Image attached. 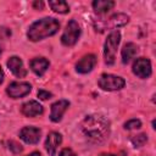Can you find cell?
Returning a JSON list of instances; mask_svg holds the SVG:
<instances>
[{
	"label": "cell",
	"mask_w": 156,
	"mask_h": 156,
	"mask_svg": "<svg viewBox=\"0 0 156 156\" xmlns=\"http://www.w3.org/2000/svg\"><path fill=\"white\" fill-rule=\"evenodd\" d=\"M80 130L88 140L99 144L107 139L110 134V122L100 115H90L80 123Z\"/></svg>",
	"instance_id": "cell-1"
},
{
	"label": "cell",
	"mask_w": 156,
	"mask_h": 156,
	"mask_svg": "<svg viewBox=\"0 0 156 156\" xmlns=\"http://www.w3.org/2000/svg\"><path fill=\"white\" fill-rule=\"evenodd\" d=\"M60 28V22L52 17H44L34 23H32L28 28L27 37L32 41H39L48 37L54 35Z\"/></svg>",
	"instance_id": "cell-2"
},
{
	"label": "cell",
	"mask_w": 156,
	"mask_h": 156,
	"mask_svg": "<svg viewBox=\"0 0 156 156\" xmlns=\"http://www.w3.org/2000/svg\"><path fill=\"white\" fill-rule=\"evenodd\" d=\"M129 21V16L126 13H113L108 18H94L93 24L96 32H105L106 29H115L127 24Z\"/></svg>",
	"instance_id": "cell-3"
},
{
	"label": "cell",
	"mask_w": 156,
	"mask_h": 156,
	"mask_svg": "<svg viewBox=\"0 0 156 156\" xmlns=\"http://www.w3.org/2000/svg\"><path fill=\"white\" fill-rule=\"evenodd\" d=\"M121 43V33L118 30H112L105 41L104 45V57L106 65H113L116 60V54L118 45Z\"/></svg>",
	"instance_id": "cell-4"
},
{
	"label": "cell",
	"mask_w": 156,
	"mask_h": 156,
	"mask_svg": "<svg viewBox=\"0 0 156 156\" xmlns=\"http://www.w3.org/2000/svg\"><path fill=\"white\" fill-rule=\"evenodd\" d=\"M98 84L104 90L115 91V90H119V89L124 88L126 80L122 77H119V76H115V74H110V73H104L98 79Z\"/></svg>",
	"instance_id": "cell-5"
},
{
	"label": "cell",
	"mask_w": 156,
	"mask_h": 156,
	"mask_svg": "<svg viewBox=\"0 0 156 156\" xmlns=\"http://www.w3.org/2000/svg\"><path fill=\"white\" fill-rule=\"evenodd\" d=\"M80 35V28H79V24L77 23V21L74 20H71L67 26H66V29L63 30L62 35H61V43L65 45V46H72L77 43L78 38Z\"/></svg>",
	"instance_id": "cell-6"
},
{
	"label": "cell",
	"mask_w": 156,
	"mask_h": 156,
	"mask_svg": "<svg viewBox=\"0 0 156 156\" xmlns=\"http://www.w3.org/2000/svg\"><path fill=\"white\" fill-rule=\"evenodd\" d=\"M32 90V85L27 82H12L7 85L6 93L12 99H20L29 94Z\"/></svg>",
	"instance_id": "cell-7"
},
{
	"label": "cell",
	"mask_w": 156,
	"mask_h": 156,
	"mask_svg": "<svg viewBox=\"0 0 156 156\" xmlns=\"http://www.w3.org/2000/svg\"><path fill=\"white\" fill-rule=\"evenodd\" d=\"M133 73L139 78H149L151 76V62L146 57H139L133 65Z\"/></svg>",
	"instance_id": "cell-8"
},
{
	"label": "cell",
	"mask_w": 156,
	"mask_h": 156,
	"mask_svg": "<svg viewBox=\"0 0 156 156\" xmlns=\"http://www.w3.org/2000/svg\"><path fill=\"white\" fill-rule=\"evenodd\" d=\"M96 65V56L94 54H88L84 55L77 63H76V71L78 73L85 74L88 72H90Z\"/></svg>",
	"instance_id": "cell-9"
},
{
	"label": "cell",
	"mask_w": 156,
	"mask_h": 156,
	"mask_svg": "<svg viewBox=\"0 0 156 156\" xmlns=\"http://www.w3.org/2000/svg\"><path fill=\"white\" fill-rule=\"evenodd\" d=\"M40 129L37 127H23L20 130V138L26 144H37L40 140Z\"/></svg>",
	"instance_id": "cell-10"
},
{
	"label": "cell",
	"mask_w": 156,
	"mask_h": 156,
	"mask_svg": "<svg viewBox=\"0 0 156 156\" xmlns=\"http://www.w3.org/2000/svg\"><path fill=\"white\" fill-rule=\"evenodd\" d=\"M68 106H69V101H68V100H65V99L54 102V104L51 105L50 119H51L52 122H55V123L60 122L61 118H62V116H63V113H65L66 110L68 108Z\"/></svg>",
	"instance_id": "cell-11"
},
{
	"label": "cell",
	"mask_w": 156,
	"mask_h": 156,
	"mask_svg": "<svg viewBox=\"0 0 156 156\" xmlns=\"http://www.w3.org/2000/svg\"><path fill=\"white\" fill-rule=\"evenodd\" d=\"M62 141V135L57 132H51L48 134L46 140H45V150L48 151V154L50 156H55L56 155V150L58 147V145Z\"/></svg>",
	"instance_id": "cell-12"
},
{
	"label": "cell",
	"mask_w": 156,
	"mask_h": 156,
	"mask_svg": "<svg viewBox=\"0 0 156 156\" xmlns=\"http://www.w3.org/2000/svg\"><path fill=\"white\" fill-rule=\"evenodd\" d=\"M7 67L18 78H23L27 76V69L24 68L23 66V62L22 60L18 57V56H12L9 58L7 61Z\"/></svg>",
	"instance_id": "cell-13"
},
{
	"label": "cell",
	"mask_w": 156,
	"mask_h": 156,
	"mask_svg": "<svg viewBox=\"0 0 156 156\" xmlns=\"http://www.w3.org/2000/svg\"><path fill=\"white\" fill-rule=\"evenodd\" d=\"M43 111H44L43 106H41L38 101H35V100H29V101L24 102V104L22 105V107H21V112H22L24 116H27V117H35V116H39V115L43 113Z\"/></svg>",
	"instance_id": "cell-14"
},
{
	"label": "cell",
	"mask_w": 156,
	"mask_h": 156,
	"mask_svg": "<svg viewBox=\"0 0 156 156\" xmlns=\"http://www.w3.org/2000/svg\"><path fill=\"white\" fill-rule=\"evenodd\" d=\"M49 60H46L45 57H35L29 62L30 69L37 74V76H43L46 69L49 68Z\"/></svg>",
	"instance_id": "cell-15"
},
{
	"label": "cell",
	"mask_w": 156,
	"mask_h": 156,
	"mask_svg": "<svg viewBox=\"0 0 156 156\" xmlns=\"http://www.w3.org/2000/svg\"><path fill=\"white\" fill-rule=\"evenodd\" d=\"M139 48L136 44L134 43H127L123 49H122V62L123 63H128L132 58L135 57V55L138 54Z\"/></svg>",
	"instance_id": "cell-16"
},
{
	"label": "cell",
	"mask_w": 156,
	"mask_h": 156,
	"mask_svg": "<svg viewBox=\"0 0 156 156\" xmlns=\"http://www.w3.org/2000/svg\"><path fill=\"white\" fill-rule=\"evenodd\" d=\"M115 6V1L112 0H95L93 1V9L98 13H107Z\"/></svg>",
	"instance_id": "cell-17"
},
{
	"label": "cell",
	"mask_w": 156,
	"mask_h": 156,
	"mask_svg": "<svg viewBox=\"0 0 156 156\" xmlns=\"http://www.w3.org/2000/svg\"><path fill=\"white\" fill-rule=\"evenodd\" d=\"M49 6L51 7L52 11H55L57 13H67V12H69V6L63 0H51V1H49Z\"/></svg>",
	"instance_id": "cell-18"
},
{
	"label": "cell",
	"mask_w": 156,
	"mask_h": 156,
	"mask_svg": "<svg viewBox=\"0 0 156 156\" xmlns=\"http://www.w3.org/2000/svg\"><path fill=\"white\" fill-rule=\"evenodd\" d=\"M146 141H147V135L144 133L138 134V135H133L130 138V143L133 144L134 147H141Z\"/></svg>",
	"instance_id": "cell-19"
},
{
	"label": "cell",
	"mask_w": 156,
	"mask_h": 156,
	"mask_svg": "<svg viewBox=\"0 0 156 156\" xmlns=\"http://www.w3.org/2000/svg\"><path fill=\"white\" fill-rule=\"evenodd\" d=\"M140 127H141V122H140L139 119H136V118L130 119V121H128V122H126V123H124V128H126L127 130L138 129V128H140Z\"/></svg>",
	"instance_id": "cell-20"
},
{
	"label": "cell",
	"mask_w": 156,
	"mask_h": 156,
	"mask_svg": "<svg viewBox=\"0 0 156 156\" xmlns=\"http://www.w3.org/2000/svg\"><path fill=\"white\" fill-rule=\"evenodd\" d=\"M9 149H10L15 155H17V154L22 152V150H23V147H22L18 143H16V141H13V140L9 141Z\"/></svg>",
	"instance_id": "cell-21"
},
{
	"label": "cell",
	"mask_w": 156,
	"mask_h": 156,
	"mask_svg": "<svg viewBox=\"0 0 156 156\" xmlns=\"http://www.w3.org/2000/svg\"><path fill=\"white\" fill-rule=\"evenodd\" d=\"M52 96V94L50 93V91H46V90H39L38 91V98L40 99V100H48V99H50Z\"/></svg>",
	"instance_id": "cell-22"
},
{
	"label": "cell",
	"mask_w": 156,
	"mask_h": 156,
	"mask_svg": "<svg viewBox=\"0 0 156 156\" xmlns=\"http://www.w3.org/2000/svg\"><path fill=\"white\" fill-rule=\"evenodd\" d=\"M60 156H77L74 152H73V150H71L69 147H65V149H62V151L60 152Z\"/></svg>",
	"instance_id": "cell-23"
},
{
	"label": "cell",
	"mask_w": 156,
	"mask_h": 156,
	"mask_svg": "<svg viewBox=\"0 0 156 156\" xmlns=\"http://www.w3.org/2000/svg\"><path fill=\"white\" fill-rule=\"evenodd\" d=\"M33 7H34L35 10H43L44 2H43V1H34V2H33Z\"/></svg>",
	"instance_id": "cell-24"
},
{
	"label": "cell",
	"mask_w": 156,
	"mask_h": 156,
	"mask_svg": "<svg viewBox=\"0 0 156 156\" xmlns=\"http://www.w3.org/2000/svg\"><path fill=\"white\" fill-rule=\"evenodd\" d=\"M100 156H126V152L124 151H121L118 154H101Z\"/></svg>",
	"instance_id": "cell-25"
},
{
	"label": "cell",
	"mask_w": 156,
	"mask_h": 156,
	"mask_svg": "<svg viewBox=\"0 0 156 156\" xmlns=\"http://www.w3.org/2000/svg\"><path fill=\"white\" fill-rule=\"evenodd\" d=\"M2 80H4V71H2V68L0 66V84L2 83Z\"/></svg>",
	"instance_id": "cell-26"
},
{
	"label": "cell",
	"mask_w": 156,
	"mask_h": 156,
	"mask_svg": "<svg viewBox=\"0 0 156 156\" xmlns=\"http://www.w3.org/2000/svg\"><path fill=\"white\" fill-rule=\"evenodd\" d=\"M27 156H41V154L40 152H38V151H34V152H30L29 155H27Z\"/></svg>",
	"instance_id": "cell-27"
},
{
	"label": "cell",
	"mask_w": 156,
	"mask_h": 156,
	"mask_svg": "<svg viewBox=\"0 0 156 156\" xmlns=\"http://www.w3.org/2000/svg\"><path fill=\"white\" fill-rule=\"evenodd\" d=\"M0 54H1V46H0Z\"/></svg>",
	"instance_id": "cell-28"
}]
</instances>
